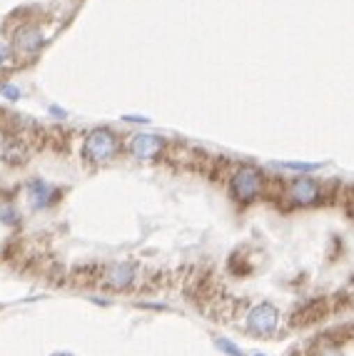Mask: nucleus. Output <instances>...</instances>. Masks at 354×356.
<instances>
[{
	"label": "nucleus",
	"instance_id": "obj_1",
	"mask_svg": "<svg viewBox=\"0 0 354 356\" xmlns=\"http://www.w3.org/2000/svg\"><path fill=\"white\" fill-rule=\"evenodd\" d=\"M230 190L237 202L249 204L265 192V177H262V172L257 170V167L243 165L230 175Z\"/></svg>",
	"mask_w": 354,
	"mask_h": 356
},
{
	"label": "nucleus",
	"instance_id": "obj_2",
	"mask_svg": "<svg viewBox=\"0 0 354 356\" xmlns=\"http://www.w3.org/2000/svg\"><path fill=\"white\" fill-rule=\"evenodd\" d=\"M120 152L118 137L112 135L110 130H90L83 143V160L90 165H107L110 160H115V154Z\"/></svg>",
	"mask_w": 354,
	"mask_h": 356
},
{
	"label": "nucleus",
	"instance_id": "obj_3",
	"mask_svg": "<svg viewBox=\"0 0 354 356\" xmlns=\"http://www.w3.org/2000/svg\"><path fill=\"white\" fill-rule=\"evenodd\" d=\"M332 314V302L325 297H314L307 299V302H302L300 307L292 312L289 316V327L292 329H305V327H312L317 321H322L325 316Z\"/></svg>",
	"mask_w": 354,
	"mask_h": 356
},
{
	"label": "nucleus",
	"instance_id": "obj_4",
	"mask_svg": "<svg viewBox=\"0 0 354 356\" xmlns=\"http://www.w3.org/2000/svg\"><path fill=\"white\" fill-rule=\"evenodd\" d=\"M279 327V312L275 304L262 302L249 309L247 314V329L254 337H272Z\"/></svg>",
	"mask_w": 354,
	"mask_h": 356
},
{
	"label": "nucleus",
	"instance_id": "obj_5",
	"mask_svg": "<svg viewBox=\"0 0 354 356\" xmlns=\"http://www.w3.org/2000/svg\"><path fill=\"white\" fill-rule=\"evenodd\" d=\"M135 280H137V264H132V261H120V264L102 267L100 282H98V284L110 291H125L135 284Z\"/></svg>",
	"mask_w": 354,
	"mask_h": 356
},
{
	"label": "nucleus",
	"instance_id": "obj_6",
	"mask_svg": "<svg viewBox=\"0 0 354 356\" xmlns=\"http://www.w3.org/2000/svg\"><path fill=\"white\" fill-rule=\"evenodd\" d=\"M287 197L292 200V204H300V207H309V204L319 202L322 200V187H319L314 179L300 177L289 184Z\"/></svg>",
	"mask_w": 354,
	"mask_h": 356
},
{
	"label": "nucleus",
	"instance_id": "obj_7",
	"mask_svg": "<svg viewBox=\"0 0 354 356\" xmlns=\"http://www.w3.org/2000/svg\"><path fill=\"white\" fill-rule=\"evenodd\" d=\"M165 149V140L157 135H135L130 140V154L137 160H153Z\"/></svg>",
	"mask_w": 354,
	"mask_h": 356
},
{
	"label": "nucleus",
	"instance_id": "obj_8",
	"mask_svg": "<svg viewBox=\"0 0 354 356\" xmlns=\"http://www.w3.org/2000/svg\"><path fill=\"white\" fill-rule=\"evenodd\" d=\"M58 200H60V192L53 190V187L47 182H43V179H33V182L28 184V202L33 209H45L58 202Z\"/></svg>",
	"mask_w": 354,
	"mask_h": 356
},
{
	"label": "nucleus",
	"instance_id": "obj_9",
	"mask_svg": "<svg viewBox=\"0 0 354 356\" xmlns=\"http://www.w3.org/2000/svg\"><path fill=\"white\" fill-rule=\"evenodd\" d=\"M3 157H6V162H13V165L28 160V147H25L23 137H10L6 147H3Z\"/></svg>",
	"mask_w": 354,
	"mask_h": 356
},
{
	"label": "nucleus",
	"instance_id": "obj_10",
	"mask_svg": "<svg viewBox=\"0 0 354 356\" xmlns=\"http://www.w3.org/2000/svg\"><path fill=\"white\" fill-rule=\"evenodd\" d=\"M40 42H43L40 30L28 28V30H23V33H18V45H20L23 50H28V53H33V50L40 48Z\"/></svg>",
	"mask_w": 354,
	"mask_h": 356
},
{
	"label": "nucleus",
	"instance_id": "obj_11",
	"mask_svg": "<svg viewBox=\"0 0 354 356\" xmlns=\"http://www.w3.org/2000/svg\"><path fill=\"white\" fill-rule=\"evenodd\" d=\"M277 167H282V170H295V172H314L317 167V162H277Z\"/></svg>",
	"mask_w": 354,
	"mask_h": 356
},
{
	"label": "nucleus",
	"instance_id": "obj_12",
	"mask_svg": "<svg viewBox=\"0 0 354 356\" xmlns=\"http://www.w3.org/2000/svg\"><path fill=\"white\" fill-rule=\"evenodd\" d=\"M215 344H217V349H222L227 356H243V351H240V346L232 344V341H227V339H215Z\"/></svg>",
	"mask_w": 354,
	"mask_h": 356
},
{
	"label": "nucleus",
	"instance_id": "obj_13",
	"mask_svg": "<svg viewBox=\"0 0 354 356\" xmlns=\"http://www.w3.org/2000/svg\"><path fill=\"white\" fill-rule=\"evenodd\" d=\"M0 92L8 97V100H18L20 97V90L15 85H0Z\"/></svg>",
	"mask_w": 354,
	"mask_h": 356
},
{
	"label": "nucleus",
	"instance_id": "obj_14",
	"mask_svg": "<svg viewBox=\"0 0 354 356\" xmlns=\"http://www.w3.org/2000/svg\"><path fill=\"white\" fill-rule=\"evenodd\" d=\"M339 294H342V297L347 299V304H349V307H354V277H352V280H349L347 289H344V291H339Z\"/></svg>",
	"mask_w": 354,
	"mask_h": 356
},
{
	"label": "nucleus",
	"instance_id": "obj_15",
	"mask_svg": "<svg viewBox=\"0 0 354 356\" xmlns=\"http://www.w3.org/2000/svg\"><path fill=\"white\" fill-rule=\"evenodd\" d=\"M50 356H72L70 351H55V354H50Z\"/></svg>",
	"mask_w": 354,
	"mask_h": 356
},
{
	"label": "nucleus",
	"instance_id": "obj_16",
	"mask_svg": "<svg viewBox=\"0 0 354 356\" xmlns=\"http://www.w3.org/2000/svg\"><path fill=\"white\" fill-rule=\"evenodd\" d=\"M254 356H262V354H254Z\"/></svg>",
	"mask_w": 354,
	"mask_h": 356
}]
</instances>
